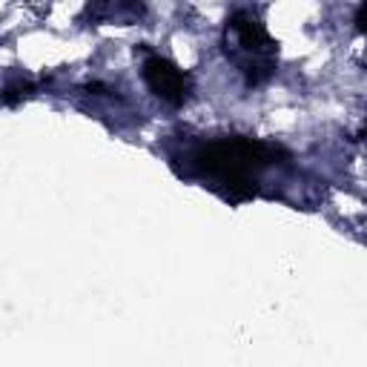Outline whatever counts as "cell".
<instances>
[{
    "instance_id": "1",
    "label": "cell",
    "mask_w": 367,
    "mask_h": 367,
    "mask_svg": "<svg viewBox=\"0 0 367 367\" xmlns=\"http://www.w3.org/2000/svg\"><path fill=\"white\" fill-rule=\"evenodd\" d=\"M275 155H279L275 147L253 141V138H229V141H215V144L204 147L201 152H195V167H198V172L227 184L229 187L227 195L233 201H241L255 193L250 178L261 167L272 164Z\"/></svg>"
},
{
    "instance_id": "2",
    "label": "cell",
    "mask_w": 367,
    "mask_h": 367,
    "mask_svg": "<svg viewBox=\"0 0 367 367\" xmlns=\"http://www.w3.org/2000/svg\"><path fill=\"white\" fill-rule=\"evenodd\" d=\"M229 29L236 32L241 49H244L247 55H253L250 66L244 69L247 83H253V86H255V83H264V80L272 75V58H275V52H279L275 40L267 35V29L261 26V20L253 18L250 12H236L233 20H229Z\"/></svg>"
},
{
    "instance_id": "3",
    "label": "cell",
    "mask_w": 367,
    "mask_h": 367,
    "mask_svg": "<svg viewBox=\"0 0 367 367\" xmlns=\"http://www.w3.org/2000/svg\"><path fill=\"white\" fill-rule=\"evenodd\" d=\"M144 80L158 98H164L175 107L190 98V78L184 75L175 64H169L158 55L144 64Z\"/></svg>"
},
{
    "instance_id": "4",
    "label": "cell",
    "mask_w": 367,
    "mask_h": 367,
    "mask_svg": "<svg viewBox=\"0 0 367 367\" xmlns=\"http://www.w3.org/2000/svg\"><path fill=\"white\" fill-rule=\"evenodd\" d=\"M86 12L95 20H132L144 12V6L141 0H89Z\"/></svg>"
},
{
    "instance_id": "5",
    "label": "cell",
    "mask_w": 367,
    "mask_h": 367,
    "mask_svg": "<svg viewBox=\"0 0 367 367\" xmlns=\"http://www.w3.org/2000/svg\"><path fill=\"white\" fill-rule=\"evenodd\" d=\"M26 95H32V83L18 80V83H9V86L0 89V104H4V107H15V104H20Z\"/></svg>"
},
{
    "instance_id": "6",
    "label": "cell",
    "mask_w": 367,
    "mask_h": 367,
    "mask_svg": "<svg viewBox=\"0 0 367 367\" xmlns=\"http://www.w3.org/2000/svg\"><path fill=\"white\" fill-rule=\"evenodd\" d=\"M356 29L364 32V6H359V12H356Z\"/></svg>"
},
{
    "instance_id": "7",
    "label": "cell",
    "mask_w": 367,
    "mask_h": 367,
    "mask_svg": "<svg viewBox=\"0 0 367 367\" xmlns=\"http://www.w3.org/2000/svg\"><path fill=\"white\" fill-rule=\"evenodd\" d=\"M89 92H95V95H101L104 86H101V83H89Z\"/></svg>"
}]
</instances>
